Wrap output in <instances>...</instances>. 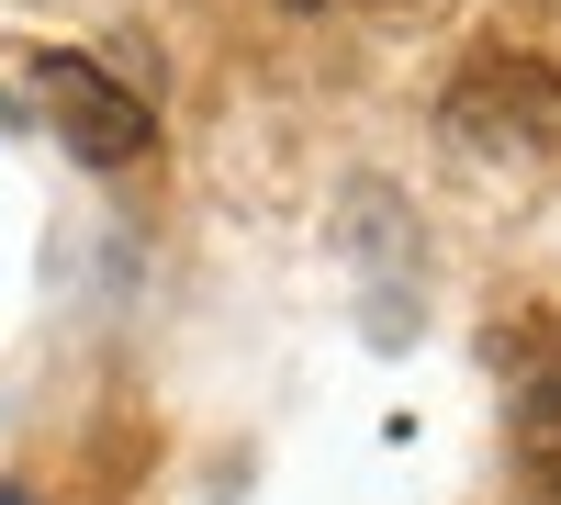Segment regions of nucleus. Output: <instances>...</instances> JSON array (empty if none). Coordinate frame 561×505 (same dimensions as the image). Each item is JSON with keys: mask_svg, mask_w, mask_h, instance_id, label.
<instances>
[{"mask_svg": "<svg viewBox=\"0 0 561 505\" xmlns=\"http://www.w3.org/2000/svg\"><path fill=\"white\" fill-rule=\"evenodd\" d=\"M23 79L45 90V124H57L90 169L147 158V135H158V124H147V102H135V90H113L102 68L79 57V45H23Z\"/></svg>", "mask_w": 561, "mask_h": 505, "instance_id": "f257e3e1", "label": "nucleus"}, {"mask_svg": "<svg viewBox=\"0 0 561 505\" xmlns=\"http://www.w3.org/2000/svg\"><path fill=\"white\" fill-rule=\"evenodd\" d=\"M449 135H472V147H561V79L539 57H483L449 90Z\"/></svg>", "mask_w": 561, "mask_h": 505, "instance_id": "f03ea898", "label": "nucleus"}, {"mask_svg": "<svg viewBox=\"0 0 561 505\" xmlns=\"http://www.w3.org/2000/svg\"><path fill=\"white\" fill-rule=\"evenodd\" d=\"M505 438H517V472L561 505V326H539L517 348V382H505Z\"/></svg>", "mask_w": 561, "mask_h": 505, "instance_id": "7ed1b4c3", "label": "nucleus"}, {"mask_svg": "<svg viewBox=\"0 0 561 505\" xmlns=\"http://www.w3.org/2000/svg\"><path fill=\"white\" fill-rule=\"evenodd\" d=\"M0 505H23V483H0Z\"/></svg>", "mask_w": 561, "mask_h": 505, "instance_id": "20e7f679", "label": "nucleus"}]
</instances>
